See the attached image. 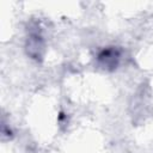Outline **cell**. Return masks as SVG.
I'll list each match as a JSON object with an SVG mask.
<instances>
[{
  "mask_svg": "<svg viewBox=\"0 0 153 153\" xmlns=\"http://www.w3.org/2000/svg\"><path fill=\"white\" fill-rule=\"evenodd\" d=\"M118 59H120V53L117 49H114V48H108L98 55V62L104 68L116 67Z\"/></svg>",
  "mask_w": 153,
  "mask_h": 153,
  "instance_id": "1",
  "label": "cell"
},
{
  "mask_svg": "<svg viewBox=\"0 0 153 153\" xmlns=\"http://www.w3.org/2000/svg\"><path fill=\"white\" fill-rule=\"evenodd\" d=\"M42 48H43V45H42L41 36H38L37 33L31 35L30 38H29V43H27V51H29V54L32 57L37 59V57L41 56V51L39 50Z\"/></svg>",
  "mask_w": 153,
  "mask_h": 153,
  "instance_id": "2",
  "label": "cell"
}]
</instances>
